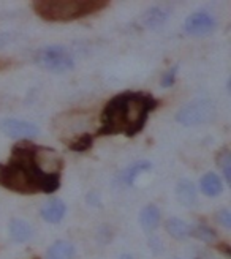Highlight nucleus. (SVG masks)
I'll use <instances>...</instances> for the list:
<instances>
[{"label":"nucleus","instance_id":"19","mask_svg":"<svg viewBox=\"0 0 231 259\" xmlns=\"http://www.w3.org/2000/svg\"><path fill=\"white\" fill-rule=\"evenodd\" d=\"M219 164L222 166L225 180H226V182H231V157H229L228 152H225L222 157L219 158Z\"/></svg>","mask_w":231,"mask_h":259},{"label":"nucleus","instance_id":"17","mask_svg":"<svg viewBox=\"0 0 231 259\" xmlns=\"http://www.w3.org/2000/svg\"><path fill=\"white\" fill-rule=\"evenodd\" d=\"M191 234H194L197 239L203 240V242H206V243H211L217 239V234L208 226H204V225H198L197 228H191Z\"/></svg>","mask_w":231,"mask_h":259},{"label":"nucleus","instance_id":"14","mask_svg":"<svg viewBox=\"0 0 231 259\" xmlns=\"http://www.w3.org/2000/svg\"><path fill=\"white\" fill-rule=\"evenodd\" d=\"M166 229H168L170 236L177 239V240L187 239L191 234V226L188 223H185L184 220H181V218L168 220V223H166Z\"/></svg>","mask_w":231,"mask_h":259},{"label":"nucleus","instance_id":"12","mask_svg":"<svg viewBox=\"0 0 231 259\" xmlns=\"http://www.w3.org/2000/svg\"><path fill=\"white\" fill-rule=\"evenodd\" d=\"M74 247L67 240H57L49 247L46 259H73Z\"/></svg>","mask_w":231,"mask_h":259},{"label":"nucleus","instance_id":"6","mask_svg":"<svg viewBox=\"0 0 231 259\" xmlns=\"http://www.w3.org/2000/svg\"><path fill=\"white\" fill-rule=\"evenodd\" d=\"M0 130L5 136L11 139H32L40 133V130L35 123L21 119H5L0 123Z\"/></svg>","mask_w":231,"mask_h":259},{"label":"nucleus","instance_id":"4","mask_svg":"<svg viewBox=\"0 0 231 259\" xmlns=\"http://www.w3.org/2000/svg\"><path fill=\"white\" fill-rule=\"evenodd\" d=\"M215 115V106L211 100L200 98L195 101L187 103L176 114V120L185 126H194L211 122Z\"/></svg>","mask_w":231,"mask_h":259},{"label":"nucleus","instance_id":"5","mask_svg":"<svg viewBox=\"0 0 231 259\" xmlns=\"http://www.w3.org/2000/svg\"><path fill=\"white\" fill-rule=\"evenodd\" d=\"M36 62L45 70H49L53 73H65L74 67L71 54L62 46H48L42 49L36 56Z\"/></svg>","mask_w":231,"mask_h":259},{"label":"nucleus","instance_id":"11","mask_svg":"<svg viewBox=\"0 0 231 259\" xmlns=\"http://www.w3.org/2000/svg\"><path fill=\"white\" fill-rule=\"evenodd\" d=\"M139 225L143 226L144 231L150 232L160 225V210L157 205H146L139 213Z\"/></svg>","mask_w":231,"mask_h":259},{"label":"nucleus","instance_id":"20","mask_svg":"<svg viewBox=\"0 0 231 259\" xmlns=\"http://www.w3.org/2000/svg\"><path fill=\"white\" fill-rule=\"evenodd\" d=\"M177 70H179V67L177 65H174V67H171L168 71L165 73V76H163V79H162V87H171L174 82H176V76H177Z\"/></svg>","mask_w":231,"mask_h":259},{"label":"nucleus","instance_id":"10","mask_svg":"<svg viewBox=\"0 0 231 259\" xmlns=\"http://www.w3.org/2000/svg\"><path fill=\"white\" fill-rule=\"evenodd\" d=\"M8 231L11 239L18 243H24L32 237V226L27 222H24V220H11Z\"/></svg>","mask_w":231,"mask_h":259},{"label":"nucleus","instance_id":"21","mask_svg":"<svg viewBox=\"0 0 231 259\" xmlns=\"http://www.w3.org/2000/svg\"><path fill=\"white\" fill-rule=\"evenodd\" d=\"M217 222H219L223 228L229 229L231 228V213L229 210H220L219 213H217Z\"/></svg>","mask_w":231,"mask_h":259},{"label":"nucleus","instance_id":"9","mask_svg":"<svg viewBox=\"0 0 231 259\" xmlns=\"http://www.w3.org/2000/svg\"><path fill=\"white\" fill-rule=\"evenodd\" d=\"M176 196L177 201L181 202L184 207H191L197 202V190L195 185L187 179H182L176 187Z\"/></svg>","mask_w":231,"mask_h":259},{"label":"nucleus","instance_id":"8","mask_svg":"<svg viewBox=\"0 0 231 259\" xmlns=\"http://www.w3.org/2000/svg\"><path fill=\"white\" fill-rule=\"evenodd\" d=\"M67 212V205L65 202H63L62 199H51L48 201L45 205H43V209H42V217L45 222L48 223H60L62 222V218L63 215H65Z\"/></svg>","mask_w":231,"mask_h":259},{"label":"nucleus","instance_id":"3","mask_svg":"<svg viewBox=\"0 0 231 259\" xmlns=\"http://www.w3.org/2000/svg\"><path fill=\"white\" fill-rule=\"evenodd\" d=\"M106 5L105 0H40L33 4V11L45 21L65 22L95 15Z\"/></svg>","mask_w":231,"mask_h":259},{"label":"nucleus","instance_id":"16","mask_svg":"<svg viewBox=\"0 0 231 259\" xmlns=\"http://www.w3.org/2000/svg\"><path fill=\"white\" fill-rule=\"evenodd\" d=\"M149 169H150V163L149 161H138V163H135L132 166H128L127 169L124 171L122 180L127 185H133L135 180L138 179V176L149 171Z\"/></svg>","mask_w":231,"mask_h":259},{"label":"nucleus","instance_id":"7","mask_svg":"<svg viewBox=\"0 0 231 259\" xmlns=\"http://www.w3.org/2000/svg\"><path fill=\"white\" fill-rule=\"evenodd\" d=\"M215 27V19L208 13H194L185 21V30L190 35H206Z\"/></svg>","mask_w":231,"mask_h":259},{"label":"nucleus","instance_id":"23","mask_svg":"<svg viewBox=\"0 0 231 259\" xmlns=\"http://www.w3.org/2000/svg\"><path fill=\"white\" fill-rule=\"evenodd\" d=\"M2 67H4V63H2V62H0V68H2Z\"/></svg>","mask_w":231,"mask_h":259},{"label":"nucleus","instance_id":"2","mask_svg":"<svg viewBox=\"0 0 231 259\" xmlns=\"http://www.w3.org/2000/svg\"><path fill=\"white\" fill-rule=\"evenodd\" d=\"M157 100L143 92H124L114 97L101 112L100 135L135 136L144 128Z\"/></svg>","mask_w":231,"mask_h":259},{"label":"nucleus","instance_id":"15","mask_svg":"<svg viewBox=\"0 0 231 259\" xmlns=\"http://www.w3.org/2000/svg\"><path fill=\"white\" fill-rule=\"evenodd\" d=\"M166 19H168V15H166V11L160 7H153V8L147 10L143 16V22H144V25H147L149 29L162 27Z\"/></svg>","mask_w":231,"mask_h":259},{"label":"nucleus","instance_id":"1","mask_svg":"<svg viewBox=\"0 0 231 259\" xmlns=\"http://www.w3.org/2000/svg\"><path fill=\"white\" fill-rule=\"evenodd\" d=\"M0 185L21 194L54 193L60 180L57 172H46L38 164L35 152L29 147H18L13 150L10 163L0 166Z\"/></svg>","mask_w":231,"mask_h":259},{"label":"nucleus","instance_id":"18","mask_svg":"<svg viewBox=\"0 0 231 259\" xmlns=\"http://www.w3.org/2000/svg\"><path fill=\"white\" fill-rule=\"evenodd\" d=\"M91 146H92V136L86 133V135L80 136L76 141H73L71 144H70V149L74 150V152H84Z\"/></svg>","mask_w":231,"mask_h":259},{"label":"nucleus","instance_id":"13","mask_svg":"<svg viewBox=\"0 0 231 259\" xmlns=\"http://www.w3.org/2000/svg\"><path fill=\"white\" fill-rule=\"evenodd\" d=\"M201 190L206 196H219V194L223 191V185H222V180L220 177L214 174V172H208L206 176H203L201 179Z\"/></svg>","mask_w":231,"mask_h":259},{"label":"nucleus","instance_id":"22","mask_svg":"<svg viewBox=\"0 0 231 259\" xmlns=\"http://www.w3.org/2000/svg\"><path fill=\"white\" fill-rule=\"evenodd\" d=\"M119 259H133V257H132L130 254H122V256H121Z\"/></svg>","mask_w":231,"mask_h":259}]
</instances>
